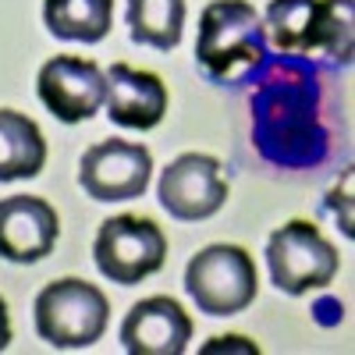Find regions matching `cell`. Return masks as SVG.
Instances as JSON below:
<instances>
[{
  "label": "cell",
  "mask_w": 355,
  "mask_h": 355,
  "mask_svg": "<svg viewBox=\"0 0 355 355\" xmlns=\"http://www.w3.org/2000/svg\"><path fill=\"white\" fill-rule=\"evenodd\" d=\"M40 100L64 125L89 121L107 100V75L82 57H50L36 78Z\"/></svg>",
  "instance_id": "cell-8"
},
{
  "label": "cell",
  "mask_w": 355,
  "mask_h": 355,
  "mask_svg": "<svg viewBox=\"0 0 355 355\" xmlns=\"http://www.w3.org/2000/svg\"><path fill=\"white\" fill-rule=\"evenodd\" d=\"M8 341H11V320H8V306H4V299H0V352L8 348Z\"/></svg>",
  "instance_id": "cell-16"
},
{
  "label": "cell",
  "mask_w": 355,
  "mask_h": 355,
  "mask_svg": "<svg viewBox=\"0 0 355 355\" xmlns=\"http://www.w3.org/2000/svg\"><path fill=\"white\" fill-rule=\"evenodd\" d=\"M352 0H270L266 28L284 53H327L348 61L352 53Z\"/></svg>",
  "instance_id": "cell-1"
},
{
  "label": "cell",
  "mask_w": 355,
  "mask_h": 355,
  "mask_svg": "<svg viewBox=\"0 0 355 355\" xmlns=\"http://www.w3.org/2000/svg\"><path fill=\"white\" fill-rule=\"evenodd\" d=\"M57 214L40 196L0 199V256L11 263H36L57 245Z\"/></svg>",
  "instance_id": "cell-11"
},
{
  "label": "cell",
  "mask_w": 355,
  "mask_h": 355,
  "mask_svg": "<svg viewBox=\"0 0 355 355\" xmlns=\"http://www.w3.org/2000/svg\"><path fill=\"white\" fill-rule=\"evenodd\" d=\"M43 18L50 33L61 40L100 43L110 33L114 0H46Z\"/></svg>",
  "instance_id": "cell-14"
},
{
  "label": "cell",
  "mask_w": 355,
  "mask_h": 355,
  "mask_svg": "<svg viewBox=\"0 0 355 355\" xmlns=\"http://www.w3.org/2000/svg\"><path fill=\"white\" fill-rule=\"evenodd\" d=\"M150 171L153 157L142 142L107 139L85 150L78 164V182L93 199L117 202V199H139L150 185Z\"/></svg>",
  "instance_id": "cell-7"
},
{
  "label": "cell",
  "mask_w": 355,
  "mask_h": 355,
  "mask_svg": "<svg viewBox=\"0 0 355 355\" xmlns=\"http://www.w3.org/2000/svg\"><path fill=\"white\" fill-rule=\"evenodd\" d=\"M107 117L125 128H153L167 110V85L153 71L110 64L107 71Z\"/></svg>",
  "instance_id": "cell-12"
},
{
  "label": "cell",
  "mask_w": 355,
  "mask_h": 355,
  "mask_svg": "<svg viewBox=\"0 0 355 355\" xmlns=\"http://www.w3.org/2000/svg\"><path fill=\"white\" fill-rule=\"evenodd\" d=\"M266 266L281 291L302 295L327 288L338 274V249L306 220H288L266 242Z\"/></svg>",
  "instance_id": "cell-5"
},
{
  "label": "cell",
  "mask_w": 355,
  "mask_h": 355,
  "mask_svg": "<svg viewBox=\"0 0 355 355\" xmlns=\"http://www.w3.org/2000/svg\"><path fill=\"white\" fill-rule=\"evenodd\" d=\"M266 53L263 21L245 0H214L199 18L196 61L210 78H234L256 68Z\"/></svg>",
  "instance_id": "cell-2"
},
{
  "label": "cell",
  "mask_w": 355,
  "mask_h": 355,
  "mask_svg": "<svg viewBox=\"0 0 355 355\" xmlns=\"http://www.w3.org/2000/svg\"><path fill=\"white\" fill-rule=\"evenodd\" d=\"M107 295L89 281L64 277L36 295V334L53 348H89L107 331Z\"/></svg>",
  "instance_id": "cell-3"
},
{
  "label": "cell",
  "mask_w": 355,
  "mask_h": 355,
  "mask_svg": "<svg viewBox=\"0 0 355 355\" xmlns=\"http://www.w3.org/2000/svg\"><path fill=\"white\" fill-rule=\"evenodd\" d=\"M128 25L135 43L174 50L185 25V0H128Z\"/></svg>",
  "instance_id": "cell-15"
},
{
  "label": "cell",
  "mask_w": 355,
  "mask_h": 355,
  "mask_svg": "<svg viewBox=\"0 0 355 355\" xmlns=\"http://www.w3.org/2000/svg\"><path fill=\"white\" fill-rule=\"evenodd\" d=\"M189 341H192V320L167 295L135 302L121 323V345L132 355H182Z\"/></svg>",
  "instance_id": "cell-10"
},
{
  "label": "cell",
  "mask_w": 355,
  "mask_h": 355,
  "mask_svg": "<svg viewBox=\"0 0 355 355\" xmlns=\"http://www.w3.org/2000/svg\"><path fill=\"white\" fill-rule=\"evenodd\" d=\"M100 274L114 284H139L142 277L157 274L167 256L164 231L146 217H110L103 220L96 245H93Z\"/></svg>",
  "instance_id": "cell-6"
},
{
  "label": "cell",
  "mask_w": 355,
  "mask_h": 355,
  "mask_svg": "<svg viewBox=\"0 0 355 355\" xmlns=\"http://www.w3.org/2000/svg\"><path fill=\"white\" fill-rule=\"evenodd\" d=\"M256 263L239 245H210L192 256L185 270V291L206 316H234L256 299Z\"/></svg>",
  "instance_id": "cell-4"
},
{
  "label": "cell",
  "mask_w": 355,
  "mask_h": 355,
  "mask_svg": "<svg viewBox=\"0 0 355 355\" xmlns=\"http://www.w3.org/2000/svg\"><path fill=\"white\" fill-rule=\"evenodd\" d=\"M227 199V182L220 164L206 153H185L167 164L160 178V206L174 220H202L214 217Z\"/></svg>",
  "instance_id": "cell-9"
},
{
  "label": "cell",
  "mask_w": 355,
  "mask_h": 355,
  "mask_svg": "<svg viewBox=\"0 0 355 355\" xmlns=\"http://www.w3.org/2000/svg\"><path fill=\"white\" fill-rule=\"evenodd\" d=\"M46 164V139L33 117L0 110V182L36 178Z\"/></svg>",
  "instance_id": "cell-13"
}]
</instances>
